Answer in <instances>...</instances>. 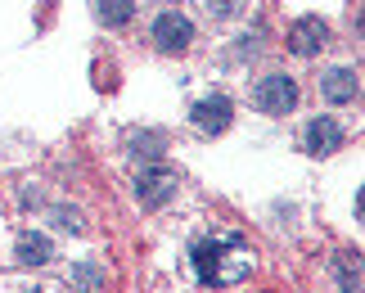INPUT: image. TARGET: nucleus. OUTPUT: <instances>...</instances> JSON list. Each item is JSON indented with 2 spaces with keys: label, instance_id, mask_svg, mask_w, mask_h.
Segmentation results:
<instances>
[{
  "label": "nucleus",
  "instance_id": "12",
  "mask_svg": "<svg viewBox=\"0 0 365 293\" xmlns=\"http://www.w3.org/2000/svg\"><path fill=\"white\" fill-rule=\"evenodd\" d=\"M163 135L158 131H145V135H131V153H135V158H140V153H145V158H158V153H163Z\"/></svg>",
  "mask_w": 365,
  "mask_h": 293
},
{
  "label": "nucleus",
  "instance_id": "14",
  "mask_svg": "<svg viewBox=\"0 0 365 293\" xmlns=\"http://www.w3.org/2000/svg\"><path fill=\"white\" fill-rule=\"evenodd\" d=\"M59 226H68V230H81V217H77V212H59Z\"/></svg>",
  "mask_w": 365,
  "mask_h": 293
},
{
  "label": "nucleus",
  "instance_id": "9",
  "mask_svg": "<svg viewBox=\"0 0 365 293\" xmlns=\"http://www.w3.org/2000/svg\"><path fill=\"white\" fill-rule=\"evenodd\" d=\"M339 293H361V253H339Z\"/></svg>",
  "mask_w": 365,
  "mask_h": 293
},
{
  "label": "nucleus",
  "instance_id": "16",
  "mask_svg": "<svg viewBox=\"0 0 365 293\" xmlns=\"http://www.w3.org/2000/svg\"><path fill=\"white\" fill-rule=\"evenodd\" d=\"M14 293H50V289H14Z\"/></svg>",
  "mask_w": 365,
  "mask_h": 293
},
{
  "label": "nucleus",
  "instance_id": "10",
  "mask_svg": "<svg viewBox=\"0 0 365 293\" xmlns=\"http://www.w3.org/2000/svg\"><path fill=\"white\" fill-rule=\"evenodd\" d=\"M50 257H54V248H50L46 235H23L19 240V262H27V267H41Z\"/></svg>",
  "mask_w": 365,
  "mask_h": 293
},
{
  "label": "nucleus",
  "instance_id": "11",
  "mask_svg": "<svg viewBox=\"0 0 365 293\" xmlns=\"http://www.w3.org/2000/svg\"><path fill=\"white\" fill-rule=\"evenodd\" d=\"M95 14H100L104 27H126L131 14H135V5L131 0H95Z\"/></svg>",
  "mask_w": 365,
  "mask_h": 293
},
{
  "label": "nucleus",
  "instance_id": "1",
  "mask_svg": "<svg viewBox=\"0 0 365 293\" xmlns=\"http://www.w3.org/2000/svg\"><path fill=\"white\" fill-rule=\"evenodd\" d=\"M190 262H194V275H199L207 289H235V284H244L248 271H252V253H248V244L240 235H207V240L194 244Z\"/></svg>",
  "mask_w": 365,
  "mask_h": 293
},
{
  "label": "nucleus",
  "instance_id": "6",
  "mask_svg": "<svg viewBox=\"0 0 365 293\" xmlns=\"http://www.w3.org/2000/svg\"><path fill=\"white\" fill-rule=\"evenodd\" d=\"M230 113H235V104L226 100V95H207V100H199V104L190 108V122L203 135H221V131L230 127Z\"/></svg>",
  "mask_w": 365,
  "mask_h": 293
},
{
  "label": "nucleus",
  "instance_id": "8",
  "mask_svg": "<svg viewBox=\"0 0 365 293\" xmlns=\"http://www.w3.org/2000/svg\"><path fill=\"white\" fill-rule=\"evenodd\" d=\"M302 140L312 153H334V149H343V127L334 118H312L307 131H302Z\"/></svg>",
  "mask_w": 365,
  "mask_h": 293
},
{
  "label": "nucleus",
  "instance_id": "5",
  "mask_svg": "<svg viewBox=\"0 0 365 293\" xmlns=\"http://www.w3.org/2000/svg\"><path fill=\"white\" fill-rule=\"evenodd\" d=\"M325 41H329V27L316 19V14H307V19H298L289 27V50L298 54V59H312V54L325 50Z\"/></svg>",
  "mask_w": 365,
  "mask_h": 293
},
{
  "label": "nucleus",
  "instance_id": "2",
  "mask_svg": "<svg viewBox=\"0 0 365 293\" xmlns=\"http://www.w3.org/2000/svg\"><path fill=\"white\" fill-rule=\"evenodd\" d=\"M252 104L262 108V113H289L293 104H298V81L284 77V73H266L257 81V91H252Z\"/></svg>",
  "mask_w": 365,
  "mask_h": 293
},
{
  "label": "nucleus",
  "instance_id": "7",
  "mask_svg": "<svg viewBox=\"0 0 365 293\" xmlns=\"http://www.w3.org/2000/svg\"><path fill=\"white\" fill-rule=\"evenodd\" d=\"M320 91H325L329 104H352L361 95V77L352 73V68H329V73L320 77Z\"/></svg>",
  "mask_w": 365,
  "mask_h": 293
},
{
  "label": "nucleus",
  "instance_id": "13",
  "mask_svg": "<svg viewBox=\"0 0 365 293\" xmlns=\"http://www.w3.org/2000/svg\"><path fill=\"white\" fill-rule=\"evenodd\" d=\"M240 5H244V0H212L207 9H212L217 19H230V14H240Z\"/></svg>",
  "mask_w": 365,
  "mask_h": 293
},
{
  "label": "nucleus",
  "instance_id": "15",
  "mask_svg": "<svg viewBox=\"0 0 365 293\" xmlns=\"http://www.w3.org/2000/svg\"><path fill=\"white\" fill-rule=\"evenodd\" d=\"M77 280L91 289V284H100V271H77Z\"/></svg>",
  "mask_w": 365,
  "mask_h": 293
},
{
  "label": "nucleus",
  "instance_id": "4",
  "mask_svg": "<svg viewBox=\"0 0 365 293\" xmlns=\"http://www.w3.org/2000/svg\"><path fill=\"white\" fill-rule=\"evenodd\" d=\"M176 172L172 167H140V176H135V199L145 203V207H163L167 199L176 194Z\"/></svg>",
  "mask_w": 365,
  "mask_h": 293
},
{
  "label": "nucleus",
  "instance_id": "3",
  "mask_svg": "<svg viewBox=\"0 0 365 293\" xmlns=\"http://www.w3.org/2000/svg\"><path fill=\"white\" fill-rule=\"evenodd\" d=\"M190 41H194V23L180 9H167V14L153 19V46H158L163 54H185Z\"/></svg>",
  "mask_w": 365,
  "mask_h": 293
}]
</instances>
